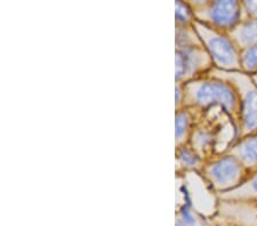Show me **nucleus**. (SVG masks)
<instances>
[{"instance_id":"nucleus-1","label":"nucleus","mask_w":257,"mask_h":226,"mask_svg":"<svg viewBox=\"0 0 257 226\" xmlns=\"http://www.w3.org/2000/svg\"><path fill=\"white\" fill-rule=\"evenodd\" d=\"M183 87V108L199 111L219 108L234 122L238 129L240 102L237 90L230 82L207 73L197 79L181 84Z\"/></svg>"},{"instance_id":"nucleus-2","label":"nucleus","mask_w":257,"mask_h":226,"mask_svg":"<svg viewBox=\"0 0 257 226\" xmlns=\"http://www.w3.org/2000/svg\"><path fill=\"white\" fill-rule=\"evenodd\" d=\"M208 75L230 82L237 90L240 102L238 139L257 133V85L252 77L242 71H222L215 68Z\"/></svg>"},{"instance_id":"nucleus-3","label":"nucleus","mask_w":257,"mask_h":226,"mask_svg":"<svg viewBox=\"0 0 257 226\" xmlns=\"http://www.w3.org/2000/svg\"><path fill=\"white\" fill-rule=\"evenodd\" d=\"M192 27L213 61L215 69L222 71H241L240 49L229 35L198 21H194Z\"/></svg>"},{"instance_id":"nucleus-4","label":"nucleus","mask_w":257,"mask_h":226,"mask_svg":"<svg viewBox=\"0 0 257 226\" xmlns=\"http://www.w3.org/2000/svg\"><path fill=\"white\" fill-rule=\"evenodd\" d=\"M199 172L213 192L218 194L233 190L249 176V171L241 162L227 153L207 160Z\"/></svg>"},{"instance_id":"nucleus-5","label":"nucleus","mask_w":257,"mask_h":226,"mask_svg":"<svg viewBox=\"0 0 257 226\" xmlns=\"http://www.w3.org/2000/svg\"><path fill=\"white\" fill-rule=\"evenodd\" d=\"M188 3L192 7L196 21L225 34H229L246 19L242 4L237 0Z\"/></svg>"},{"instance_id":"nucleus-6","label":"nucleus","mask_w":257,"mask_h":226,"mask_svg":"<svg viewBox=\"0 0 257 226\" xmlns=\"http://www.w3.org/2000/svg\"><path fill=\"white\" fill-rule=\"evenodd\" d=\"M214 68L213 61L205 47L184 46L175 51L176 84H185L190 80L206 76Z\"/></svg>"},{"instance_id":"nucleus-7","label":"nucleus","mask_w":257,"mask_h":226,"mask_svg":"<svg viewBox=\"0 0 257 226\" xmlns=\"http://www.w3.org/2000/svg\"><path fill=\"white\" fill-rule=\"evenodd\" d=\"M225 153L237 158L249 174L257 171V133L239 138Z\"/></svg>"},{"instance_id":"nucleus-8","label":"nucleus","mask_w":257,"mask_h":226,"mask_svg":"<svg viewBox=\"0 0 257 226\" xmlns=\"http://www.w3.org/2000/svg\"><path fill=\"white\" fill-rule=\"evenodd\" d=\"M217 141L216 131L213 130V128L194 126L191 136H190L189 145L207 161L211 159L210 155L214 154V149H216Z\"/></svg>"},{"instance_id":"nucleus-9","label":"nucleus","mask_w":257,"mask_h":226,"mask_svg":"<svg viewBox=\"0 0 257 226\" xmlns=\"http://www.w3.org/2000/svg\"><path fill=\"white\" fill-rule=\"evenodd\" d=\"M227 35L234 41L240 51L254 46L257 44V19L242 20Z\"/></svg>"},{"instance_id":"nucleus-10","label":"nucleus","mask_w":257,"mask_h":226,"mask_svg":"<svg viewBox=\"0 0 257 226\" xmlns=\"http://www.w3.org/2000/svg\"><path fill=\"white\" fill-rule=\"evenodd\" d=\"M194 111L193 108H182L176 110L175 114V138L176 147L189 144L190 136L194 128Z\"/></svg>"},{"instance_id":"nucleus-11","label":"nucleus","mask_w":257,"mask_h":226,"mask_svg":"<svg viewBox=\"0 0 257 226\" xmlns=\"http://www.w3.org/2000/svg\"><path fill=\"white\" fill-rule=\"evenodd\" d=\"M223 200L231 201H256L257 200V171L250 172L244 182L233 190L219 194Z\"/></svg>"},{"instance_id":"nucleus-12","label":"nucleus","mask_w":257,"mask_h":226,"mask_svg":"<svg viewBox=\"0 0 257 226\" xmlns=\"http://www.w3.org/2000/svg\"><path fill=\"white\" fill-rule=\"evenodd\" d=\"M176 160L178 166L184 171H200L206 160L198 152L194 151L189 144L176 147Z\"/></svg>"},{"instance_id":"nucleus-13","label":"nucleus","mask_w":257,"mask_h":226,"mask_svg":"<svg viewBox=\"0 0 257 226\" xmlns=\"http://www.w3.org/2000/svg\"><path fill=\"white\" fill-rule=\"evenodd\" d=\"M240 67L244 73L257 75V44L240 51Z\"/></svg>"},{"instance_id":"nucleus-14","label":"nucleus","mask_w":257,"mask_h":226,"mask_svg":"<svg viewBox=\"0 0 257 226\" xmlns=\"http://www.w3.org/2000/svg\"><path fill=\"white\" fill-rule=\"evenodd\" d=\"M175 43L176 47L201 46L202 45L193 27H176Z\"/></svg>"},{"instance_id":"nucleus-15","label":"nucleus","mask_w":257,"mask_h":226,"mask_svg":"<svg viewBox=\"0 0 257 226\" xmlns=\"http://www.w3.org/2000/svg\"><path fill=\"white\" fill-rule=\"evenodd\" d=\"M175 21L176 27H192L196 19L192 7L188 2L177 0L175 3Z\"/></svg>"},{"instance_id":"nucleus-16","label":"nucleus","mask_w":257,"mask_h":226,"mask_svg":"<svg viewBox=\"0 0 257 226\" xmlns=\"http://www.w3.org/2000/svg\"><path fill=\"white\" fill-rule=\"evenodd\" d=\"M180 221L185 226H194L196 225V218L191 211L190 205L183 204L180 209Z\"/></svg>"},{"instance_id":"nucleus-17","label":"nucleus","mask_w":257,"mask_h":226,"mask_svg":"<svg viewBox=\"0 0 257 226\" xmlns=\"http://www.w3.org/2000/svg\"><path fill=\"white\" fill-rule=\"evenodd\" d=\"M244 18L257 19V2H241Z\"/></svg>"},{"instance_id":"nucleus-18","label":"nucleus","mask_w":257,"mask_h":226,"mask_svg":"<svg viewBox=\"0 0 257 226\" xmlns=\"http://www.w3.org/2000/svg\"><path fill=\"white\" fill-rule=\"evenodd\" d=\"M175 226H185V225H184L183 223H181V221H180V220H178V221H177V223H176V225H175Z\"/></svg>"},{"instance_id":"nucleus-19","label":"nucleus","mask_w":257,"mask_h":226,"mask_svg":"<svg viewBox=\"0 0 257 226\" xmlns=\"http://www.w3.org/2000/svg\"><path fill=\"white\" fill-rule=\"evenodd\" d=\"M252 77V79H254V81L256 82V85H257V75H254V76H251Z\"/></svg>"}]
</instances>
